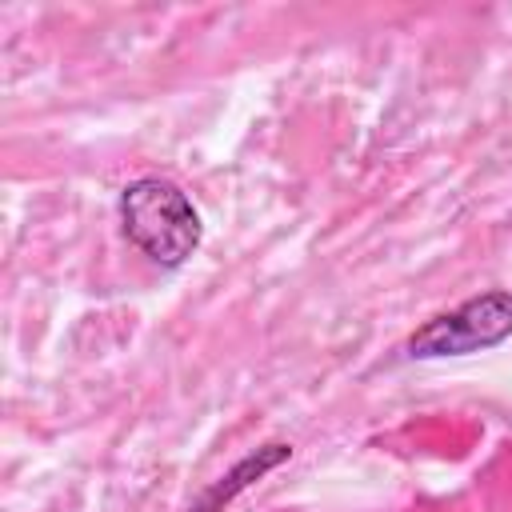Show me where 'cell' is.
Wrapping results in <instances>:
<instances>
[{"instance_id": "6da1fadb", "label": "cell", "mask_w": 512, "mask_h": 512, "mask_svg": "<svg viewBox=\"0 0 512 512\" xmlns=\"http://www.w3.org/2000/svg\"><path fill=\"white\" fill-rule=\"evenodd\" d=\"M120 228L152 264L180 268L204 236L200 212L188 192L164 176H140L120 192Z\"/></svg>"}, {"instance_id": "3957f363", "label": "cell", "mask_w": 512, "mask_h": 512, "mask_svg": "<svg viewBox=\"0 0 512 512\" xmlns=\"http://www.w3.org/2000/svg\"><path fill=\"white\" fill-rule=\"evenodd\" d=\"M288 456H292V444H280V440H276V444L256 448L252 456H244L228 476H220V480H216V484L196 500V512H220L236 492H244L248 484H256L264 472H272V468H276V464H284Z\"/></svg>"}, {"instance_id": "7a4b0ae2", "label": "cell", "mask_w": 512, "mask_h": 512, "mask_svg": "<svg viewBox=\"0 0 512 512\" xmlns=\"http://www.w3.org/2000/svg\"><path fill=\"white\" fill-rule=\"evenodd\" d=\"M512 336V292L508 288H492L480 292L472 300H464L452 312L432 316L428 324H420L404 352L412 360H444V356H472L484 348H496Z\"/></svg>"}]
</instances>
